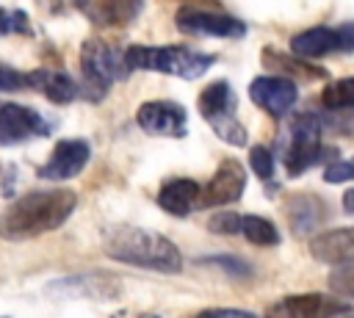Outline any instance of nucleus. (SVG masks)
Here are the masks:
<instances>
[{
	"label": "nucleus",
	"mask_w": 354,
	"mask_h": 318,
	"mask_svg": "<svg viewBox=\"0 0 354 318\" xmlns=\"http://www.w3.org/2000/svg\"><path fill=\"white\" fill-rule=\"evenodd\" d=\"M53 124L33 108L19 102H0V144H19L28 138H41Z\"/></svg>",
	"instance_id": "nucleus-11"
},
{
	"label": "nucleus",
	"mask_w": 354,
	"mask_h": 318,
	"mask_svg": "<svg viewBox=\"0 0 354 318\" xmlns=\"http://www.w3.org/2000/svg\"><path fill=\"white\" fill-rule=\"evenodd\" d=\"M235 105L238 100L227 80H213L199 94V113L210 122L213 133L232 147H246L249 135H246V127L235 119Z\"/></svg>",
	"instance_id": "nucleus-6"
},
{
	"label": "nucleus",
	"mask_w": 354,
	"mask_h": 318,
	"mask_svg": "<svg viewBox=\"0 0 354 318\" xmlns=\"http://www.w3.org/2000/svg\"><path fill=\"white\" fill-rule=\"evenodd\" d=\"M285 216L296 235H313L326 218V205L313 194H296L285 202Z\"/></svg>",
	"instance_id": "nucleus-19"
},
{
	"label": "nucleus",
	"mask_w": 354,
	"mask_h": 318,
	"mask_svg": "<svg viewBox=\"0 0 354 318\" xmlns=\"http://www.w3.org/2000/svg\"><path fill=\"white\" fill-rule=\"evenodd\" d=\"M324 111H351L354 108V77H340V80H329L318 97Z\"/></svg>",
	"instance_id": "nucleus-21"
},
{
	"label": "nucleus",
	"mask_w": 354,
	"mask_h": 318,
	"mask_svg": "<svg viewBox=\"0 0 354 318\" xmlns=\"http://www.w3.org/2000/svg\"><path fill=\"white\" fill-rule=\"evenodd\" d=\"M194 318H254L252 312L246 310H230V307H210V310H202L196 312Z\"/></svg>",
	"instance_id": "nucleus-30"
},
{
	"label": "nucleus",
	"mask_w": 354,
	"mask_h": 318,
	"mask_svg": "<svg viewBox=\"0 0 354 318\" xmlns=\"http://www.w3.org/2000/svg\"><path fill=\"white\" fill-rule=\"evenodd\" d=\"M105 252L119 263L160 274H177L183 268V257L177 246L169 238L144 227H130V224L111 227L105 235Z\"/></svg>",
	"instance_id": "nucleus-2"
},
{
	"label": "nucleus",
	"mask_w": 354,
	"mask_h": 318,
	"mask_svg": "<svg viewBox=\"0 0 354 318\" xmlns=\"http://www.w3.org/2000/svg\"><path fill=\"white\" fill-rule=\"evenodd\" d=\"M8 33H33L30 19L22 8H3L0 6V39Z\"/></svg>",
	"instance_id": "nucleus-23"
},
{
	"label": "nucleus",
	"mask_w": 354,
	"mask_h": 318,
	"mask_svg": "<svg viewBox=\"0 0 354 318\" xmlns=\"http://www.w3.org/2000/svg\"><path fill=\"white\" fill-rule=\"evenodd\" d=\"M310 254L315 260L332 263V265L354 263V227L315 232V238L310 241Z\"/></svg>",
	"instance_id": "nucleus-16"
},
{
	"label": "nucleus",
	"mask_w": 354,
	"mask_h": 318,
	"mask_svg": "<svg viewBox=\"0 0 354 318\" xmlns=\"http://www.w3.org/2000/svg\"><path fill=\"white\" fill-rule=\"evenodd\" d=\"M343 210H346V213H354V188L343 194Z\"/></svg>",
	"instance_id": "nucleus-32"
},
{
	"label": "nucleus",
	"mask_w": 354,
	"mask_h": 318,
	"mask_svg": "<svg viewBox=\"0 0 354 318\" xmlns=\"http://www.w3.org/2000/svg\"><path fill=\"white\" fill-rule=\"evenodd\" d=\"M340 130H343V124L335 116L315 113V111L313 113H299L290 122L288 144H285V152H282V163H285L288 174L299 177L310 166H318V163L329 166V163H335L337 149L321 144V135L324 133H340Z\"/></svg>",
	"instance_id": "nucleus-3"
},
{
	"label": "nucleus",
	"mask_w": 354,
	"mask_h": 318,
	"mask_svg": "<svg viewBox=\"0 0 354 318\" xmlns=\"http://www.w3.org/2000/svg\"><path fill=\"white\" fill-rule=\"evenodd\" d=\"M348 310H351L348 301L324 293H299V296H285L274 312L282 318H340Z\"/></svg>",
	"instance_id": "nucleus-14"
},
{
	"label": "nucleus",
	"mask_w": 354,
	"mask_h": 318,
	"mask_svg": "<svg viewBox=\"0 0 354 318\" xmlns=\"http://www.w3.org/2000/svg\"><path fill=\"white\" fill-rule=\"evenodd\" d=\"M88 158H91V144L86 138H64L55 144L50 158L39 166V177L53 180V183L72 180L86 169Z\"/></svg>",
	"instance_id": "nucleus-12"
},
{
	"label": "nucleus",
	"mask_w": 354,
	"mask_h": 318,
	"mask_svg": "<svg viewBox=\"0 0 354 318\" xmlns=\"http://www.w3.org/2000/svg\"><path fill=\"white\" fill-rule=\"evenodd\" d=\"M116 318H160V315H152V312H141V315H116Z\"/></svg>",
	"instance_id": "nucleus-33"
},
{
	"label": "nucleus",
	"mask_w": 354,
	"mask_h": 318,
	"mask_svg": "<svg viewBox=\"0 0 354 318\" xmlns=\"http://www.w3.org/2000/svg\"><path fill=\"white\" fill-rule=\"evenodd\" d=\"M28 88L44 94L55 105H66L80 94V86L61 69H33V72H28Z\"/></svg>",
	"instance_id": "nucleus-17"
},
{
	"label": "nucleus",
	"mask_w": 354,
	"mask_h": 318,
	"mask_svg": "<svg viewBox=\"0 0 354 318\" xmlns=\"http://www.w3.org/2000/svg\"><path fill=\"white\" fill-rule=\"evenodd\" d=\"M174 25L180 33L188 36H213V39H241L246 33V22L230 14H218V11H202V8H191L183 6L174 14Z\"/></svg>",
	"instance_id": "nucleus-8"
},
{
	"label": "nucleus",
	"mask_w": 354,
	"mask_h": 318,
	"mask_svg": "<svg viewBox=\"0 0 354 318\" xmlns=\"http://www.w3.org/2000/svg\"><path fill=\"white\" fill-rule=\"evenodd\" d=\"M210 263H216V265H221L230 277H235V279H243V277H249L252 274V265L249 263H243L241 257H230V254H218V257H210Z\"/></svg>",
	"instance_id": "nucleus-28"
},
{
	"label": "nucleus",
	"mask_w": 354,
	"mask_h": 318,
	"mask_svg": "<svg viewBox=\"0 0 354 318\" xmlns=\"http://www.w3.org/2000/svg\"><path fill=\"white\" fill-rule=\"evenodd\" d=\"M263 66L279 72V77H288V80H321V77H326L324 66H313L304 58H290V55L271 50V47L263 50Z\"/></svg>",
	"instance_id": "nucleus-20"
},
{
	"label": "nucleus",
	"mask_w": 354,
	"mask_h": 318,
	"mask_svg": "<svg viewBox=\"0 0 354 318\" xmlns=\"http://www.w3.org/2000/svg\"><path fill=\"white\" fill-rule=\"evenodd\" d=\"M75 207H77V194L69 188L30 191L0 213V238L28 241L53 232L75 213Z\"/></svg>",
	"instance_id": "nucleus-1"
},
{
	"label": "nucleus",
	"mask_w": 354,
	"mask_h": 318,
	"mask_svg": "<svg viewBox=\"0 0 354 318\" xmlns=\"http://www.w3.org/2000/svg\"><path fill=\"white\" fill-rule=\"evenodd\" d=\"M249 97L260 111H266L274 119H282L293 111L299 100V86L279 75H263L249 83Z\"/></svg>",
	"instance_id": "nucleus-10"
},
{
	"label": "nucleus",
	"mask_w": 354,
	"mask_h": 318,
	"mask_svg": "<svg viewBox=\"0 0 354 318\" xmlns=\"http://www.w3.org/2000/svg\"><path fill=\"white\" fill-rule=\"evenodd\" d=\"M80 72H83L80 94L88 102H100L105 97V91L116 80H127L133 69L119 47H113L102 39H88L80 47Z\"/></svg>",
	"instance_id": "nucleus-4"
},
{
	"label": "nucleus",
	"mask_w": 354,
	"mask_h": 318,
	"mask_svg": "<svg viewBox=\"0 0 354 318\" xmlns=\"http://www.w3.org/2000/svg\"><path fill=\"white\" fill-rule=\"evenodd\" d=\"M36 6L47 14H66L69 8H77V0H36Z\"/></svg>",
	"instance_id": "nucleus-31"
},
{
	"label": "nucleus",
	"mask_w": 354,
	"mask_h": 318,
	"mask_svg": "<svg viewBox=\"0 0 354 318\" xmlns=\"http://www.w3.org/2000/svg\"><path fill=\"white\" fill-rule=\"evenodd\" d=\"M241 221H243V216L230 213V210L213 213V216H210V230H213L216 235H235V232H241Z\"/></svg>",
	"instance_id": "nucleus-26"
},
{
	"label": "nucleus",
	"mask_w": 354,
	"mask_h": 318,
	"mask_svg": "<svg viewBox=\"0 0 354 318\" xmlns=\"http://www.w3.org/2000/svg\"><path fill=\"white\" fill-rule=\"evenodd\" d=\"M271 318H274V315H271Z\"/></svg>",
	"instance_id": "nucleus-34"
},
{
	"label": "nucleus",
	"mask_w": 354,
	"mask_h": 318,
	"mask_svg": "<svg viewBox=\"0 0 354 318\" xmlns=\"http://www.w3.org/2000/svg\"><path fill=\"white\" fill-rule=\"evenodd\" d=\"M144 8V0H77V11L100 28H124Z\"/></svg>",
	"instance_id": "nucleus-15"
},
{
	"label": "nucleus",
	"mask_w": 354,
	"mask_h": 318,
	"mask_svg": "<svg viewBox=\"0 0 354 318\" xmlns=\"http://www.w3.org/2000/svg\"><path fill=\"white\" fill-rule=\"evenodd\" d=\"M329 288H332L335 293H340L343 299H351V301H354V263L337 265V268L329 274Z\"/></svg>",
	"instance_id": "nucleus-24"
},
{
	"label": "nucleus",
	"mask_w": 354,
	"mask_h": 318,
	"mask_svg": "<svg viewBox=\"0 0 354 318\" xmlns=\"http://www.w3.org/2000/svg\"><path fill=\"white\" fill-rule=\"evenodd\" d=\"M249 166L254 169V174L260 180H271V174H274V155H271V149L263 147V144H254L249 149Z\"/></svg>",
	"instance_id": "nucleus-25"
},
{
	"label": "nucleus",
	"mask_w": 354,
	"mask_h": 318,
	"mask_svg": "<svg viewBox=\"0 0 354 318\" xmlns=\"http://www.w3.org/2000/svg\"><path fill=\"white\" fill-rule=\"evenodd\" d=\"M324 180L326 183H343V180H354V158L346 160H335L324 169Z\"/></svg>",
	"instance_id": "nucleus-29"
},
{
	"label": "nucleus",
	"mask_w": 354,
	"mask_h": 318,
	"mask_svg": "<svg viewBox=\"0 0 354 318\" xmlns=\"http://www.w3.org/2000/svg\"><path fill=\"white\" fill-rule=\"evenodd\" d=\"M22 88H28V72L0 64V91H22Z\"/></svg>",
	"instance_id": "nucleus-27"
},
{
	"label": "nucleus",
	"mask_w": 354,
	"mask_h": 318,
	"mask_svg": "<svg viewBox=\"0 0 354 318\" xmlns=\"http://www.w3.org/2000/svg\"><path fill=\"white\" fill-rule=\"evenodd\" d=\"M241 232H243L246 241L254 243V246H277V243H279L277 227H274L268 218H263V216H243Z\"/></svg>",
	"instance_id": "nucleus-22"
},
{
	"label": "nucleus",
	"mask_w": 354,
	"mask_h": 318,
	"mask_svg": "<svg viewBox=\"0 0 354 318\" xmlns=\"http://www.w3.org/2000/svg\"><path fill=\"white\" fill-rule=\"evenodd\" d=\"M199 196H202V185L196 180L188 177H174L169 183H163V188L158 191V205L171 213V216H188L194 207H199Z\"/></svg>",
	"instance_id": "nucleus-18"
},
{
	"label": "nucleus",
	"mask_w": 354,
	"mask_h": 318,
	"mask_svg": "<svg viewBox=\"0 0 354 318\" xmlns=\"http://www.w3.org/2000/svg\"><path fill=\"white\" fill-rule=\"evenodd\" d=\"M246 188V171L238 160L224 158L216 169V174L210 177V183L202 188L199 196V207H221V205H232L241 199Z\"/></svg>",
	"instance_id": "nucleus-13"
},
{
	"label": "nucleus",
	"mask_w": 354,
	"mask_h": 318,
	"mask_svg": "<svg viewBox=\"0 0 354 318\" xmlns=\"http://www.w3.org/2000/svg\"><path fill=\"white\" fill-rule=\"evenodd\" d=\"M124 58L130 64V69H149V72H163V75H174L183 80H194L202 77L216 58L207 53H196L191 47L183 44H166V47H144V44H130L124 50Z\"/></svg>",
	"instance_id": "nucleus-5"
},
{
	"label": "nucleus",
	"mask_w": 354,
	"mask_h": 318,
	"mask_svg": "<svg viewBox=\"0 0 354 318\" xmlns=\"http://www.w3.org/2000/svg\"><path fill=\"white\" fill-rule=\"evenodd\" d=\"M290 50L304 61H315L329 53H354V22H343L337 28L329 25L307 28L290 36Z\"/></svg>",
	"instance_id": "nucleus-7"
},
{
	"label": "nucleus",
	"mask_w": 354,
	"mask_h": 318,
	"mask_svg": "<svg viewBox=\"0 0 354 318\" xmlns=\"http://www.w3.org/2000/svg\"><path fill=\"white\" fill-rule=\"evenodd\" d=\"M136 122L149 135L183 138L188 133V113L174 100H149V102H141L138 111H136Z\"/></svg>",
	"instance_id": "nucleus-9"
}]
</instances>
